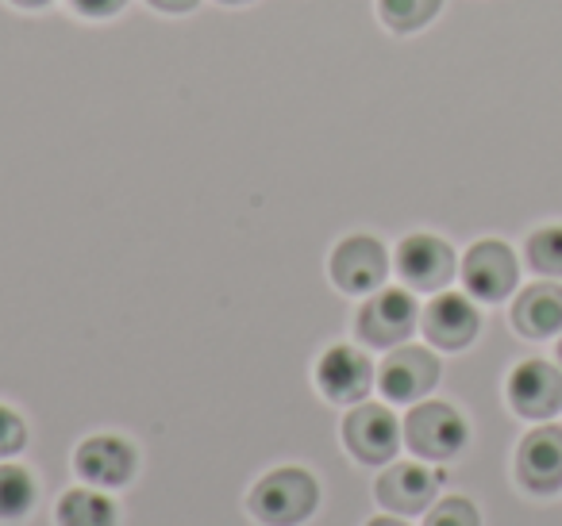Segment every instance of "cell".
I'll return each instance as SVG.
<instances>
[{
    "instance_id": "obj_7",
    "label": "cell",
    "mask_w": 562,
    "mask_h": 526,
    "mask_svg": "<svg viewBox=\"0 0 562 526\" xmlns=\"http://www.w3.org/2000/svg\"><path fill=\"white\" fill-rule=\"evenodd\" d=\"M331 281L351 296H370L390 273V254L374 235H347L328 258Z\"/></svg>"
},
{
    "instance_id": "obj_5",
    "label": "cell",
    "mask_w": 562,
    "mask_h": 526,
    "mask_svg": "<svg viewBox=\"0 0 562 526\" xmlns=\"http://www.w3.org/2000/svg\"><path fill=\"white\" fill-rule=\"evenodd\" d=\"M459 277L467 285V293L474 300L501 304L505 296L516 293V281H520V262H516L513 247L501 239H482L462 254Z\"/></svg>"
},
{
    "instance_id": "obj_16",
    "label": "cell",
    "mask_w": 562,
    "mask_h": 526,
    "mask_svg": "<svg viewBox=\"0 0 562 526\" xmlns=\"http://www.w3.org/2000/svg\"><path fill=\"white\" fill-rule=\"evenodd\" d=\"M58 526H116V503L93 484L74 488L58 500Z\"/></svg>"
},
{
    "instance_id": "obj_2",
    "label": "cell",
    "mask_w": 562,
    "mask_h": 526,
    "mask_svg": "<svg viewBox=\"0 0 562 526\" xmlns=\"http://www.w3.org/2000/svg\"><path fill=\"white\" fill-rule=\"evenodd\" d=\"M467 438V419L443 400H424L405 415V442L424 461H451L454 454H462Z\"/></svg>"
},
{
    "instance_id": "obj_11",
    "label": "cell",
    "mask_w": 562,
    "mask_h": 526,
    "mask_svg": "<svg viewBox=\"0 0 562 526\" xmlns=\"http://www.w3.org/2000/svg\"><path fill=\"white\" fill-rule=\"evenodd\" d=\"M316 388L331 403H362L374 388V365L362 350L355 346H331L316 362Z\"/></svg>"
},
{
    "instance_id": "obj_24",
    "label": "cell",
    "mask_w": 562,
    "mask_h": 526,
    "mask_svg": "<svg viewBox=\"0 0 562 526\" xmlns=\"http://www.w3.org/2000/svg\"><path fill=\"white\" fill-rule=\"evenodd\" d=\"M9 4H16V9H24V12H40V9H50L55 0H9Z\"/></svg>"
},
{
    "instance_id": "obj_27",
    "label": "cell",
    "mask_w": 562,
    "mask_h": 526,
    "mask_svg": "<svg viewBox=\"0 0 562 526\" xmlns=\"http://www.w3.org/2000/svg\"><path fill=\"white\" fill-rule=\"evenodd\" d=\"M559 362H562V339H559Z\"/></svg>"
},
{
    "instance_id": "obj_10",
    "label": "cell",
    "mask_w": 562,
    "mask_h": 526,
    "mask_svg": "<svg viewBox=\"0 0 562 526\" xmlns=\"http://www.w3.org/2000/svg\"><path fill=\"white\" fill-rule=\"evenodd\" d=\"M516 480L528 492L551 495L562 488V426L539 423L528 431L516 449Z\"/></svg>"
},
{
    "instance_id": "obj_26",
    "label": "cell",
    "mask_w": 562,
    "mask_h": 526,
    "mask_svg": "<svg viewBox=\"0 0 562 526\" xmlns=\"http://www.w3.org/2000/svg\"><path fill=\"white\" fill-rule=\"evenodd\" d=\"M220 4H232V9H239V4H255V0H220Z\"/></svg>"
},
{
    "instance_id": "obj_15",
    "label": "cell",
    "mask_w": 562,
    "mask_h": 526,
    "mask_svg": "<svg viewBox=\"0 0 562 526\" xmlns=\"http://www.w3.org/2000/svg\"><path fill=\"white\" fill-rule=\"evenodd\" d=\"M513 327L524 339H551L562 331V285L559 281H536L520 288L513 300Z\"/></svg>"
},
{
    "instance_id": "obj_25",
    "label": "cell",
    "mask_w": 562,
    "mask_h": 526,
    "mask_svg": "<svg viewBox=\"0 0 562 526\" xmlns=\"http://www.w3.org/2000/svg\"><path fill=\"white\" fill-rule=\"evenodd\" d=\"M367 526H405V523H401V518H370Z\"/></svg>"
},
{
    "instance_id": "obj_6",
    "label": "cell",
    "mask_w": 562,
    "mask_h": 526,
    "mask_svg": "<svg viewBox=\"0 0 562 526\" xmlns=\"http://www.w3.org/2000/svg\"><path fill=\"white\" fill-rule=\"evenodd\" d=\"M508 408L520 419L543 423V419L559 415L562 411V369L543 357H528L520 362L505 380Z\"/></svg>"
},
{
    "instance_id": "obj_18",
    "label": "cell",
    "mask_w": 562,
    "mask_h": 526,
    "mask_svg": "<svg viewBox=\"0 0 562 526\" xmlns=\"http://www.w3.org/2000/svg\"><path fill=\"white\" fill-rule=\"evenodd\" d=\"M524 262L539 273V277H562V224H543L524 239Z\"/></svg>"
},
{
    "instance_id": "obj_20",
    "label": "cell",
    "mask_w": 562,
    "mask_h": 526,
    "mask_svg": "<svg viewBox=\"0 0 562 526\" xmlns=\"http://www.w3.org/2000/svg\"><path fill=\"white\" fill-rule=\"evenodd\" d=\"M424 526H482L477 518V507L462 495H451V500H439L436 507L428 511Z\"/></svg>"
},
{
    "instance_id": "obj_19",
    "label": "cell",
    "mask_w": 562,
    "mask_h": 526,
    "mask_svg": "<svg viewBox=\"0 0 562 526\" xmlns=\"http://www.w3.org/2000/svg\"><path fill=\"white\" fill-rule=\"evenodd\" d=\"M35 503V480L20 465H0V518H24Z\"/></svg>"
},
{
    "instance_id": "obj_3",
    "label": "cell",
    "mask_w": 562,
    "mask_h": 526,
    "mask_svg": "<svg viewBox=\"0 0 562 526\" xmlns=\"http://www.w3.org/2000/svg\"><path fill=\"white\" fill-rule=\"evenodd\" d=\"M416 323H420V308L408 288H378L362 300L355 334L374 350H393L416 331Z\"/></svg>"
},
{
    "instance_id": "obj_13",
    "label": "cell",
    "mask_w": 562,
    "mask_h": 526,
    "mask_svg": "<svg viewBox=\"0 0 562 526\" xmlns=\"http://www.w3.org/2000/svg\"><path fill=\"white\" fill-rule=\"evenodd\" d=\"M74 469L93 488H120L135 472V449L132 442L116 438V434H93L74 454Z\"/></svg>"
},
{
    "instance_id": "obj_12",
    "label": "cell",
    "mask_w": 562,
    "mask_h": 526,
    "mask_svg": "<svg viewBox=\"0 0 562 526\" xmlns=\"http://www.w3.org/2000/svg\"><path fill=\"white\" fill-rule=\"evenodd\" d=\"M420 327L436 350H467L482 331V316H477L474 300L462 293H436L420 316Z\"/></svg>"
},
{
    "instance_id": "obj_8",
    "label": "cell",
    "mask_w": 562,
    "mask_h": 526,
    "mask_svg": "<svg viewBox=\"0 0 562 526\" xmlns=\"http://www.w3.org/2000/svg\"><path fill=\"white\" fill-rule=\"evenodd\" d=\"M401 426L385 403H359L351 415L344 419V442L362 465H382L393 461L401 449Z\"/></svg>"
},
{
    "instance_id": "obj_1",
    "label": "cell",
    "mask_w": 562,
    "mask_h": 526,
    "mask_svg": "<svg viewBox=\"0 0 562 526\" xmlns=\"http://www.w3.org/2000/svg\"><path fill=\"white\" fill-rule=\"evenodd\" d=\"M321 488L305 469H273L250 488V515L266 526H297L316 511Z\"/></svg>"
},
{
    "instance_id": "obj_22",
    "label": "cell",
    "mask_w": 562,
    "mask_h": 526,
    "mask_svg": "<svg viewBox=\"0 0 562 526\" xmlns=\"http://www.w3.org/2000/svg\"><path fill=\"white\" fill-rule=\"evenodd\" d=\"M70 9L86 20H112L127 9V0H70Z\"/></svg>"
},
{
    "instance_id": "obj_9",
    "label": "cell",
    "mask_w": 562,
    "mask_h": 526,
    "mask_svg": "<svg viewBox=\"0 0 562 526\" xmlns=\"http://www.w3.org/2000/svg\"><path fill=\"white\" fill-rule=\"evenodd\" d=\"M439 385V357L428 346H397L378 369V388L393 403H420Z\"/></svg>"
},
{
    "instance_id": "obj_14",
    "label": "cell",
    "mask_w": 562,
    "mask_h": 526,
    "mask_svg": "<svg viewBox=\"0 0 562 526\" xmlns=\"http://www.w3.org/2000/svg\"><path fill=\"white\" fill-rule=\"evenodd\" d=\"M436 492H439V477L428 465H416V461H397L378 477V503L397 511V515H420V511H428Z\"/></svg>"
},
{
    "instance_id": "obj_23",
    "label": "cell",
    "mask_w": 562,
    "mask_h": 526,
    "mask_svg": "<svg viewBox=\"0 0 562 526\" xmlns=\"http://www.w3.org/2000/svg\"><path fill=\"white\" fill-rule=\"evenodd\" d=\"M150 9L166 12V16H186V12H193L201 0H147Z\"/></svg>"
},
{
    "instance_id": "obj_17",
    "label": "cell",
    "mask_w": 562,
    "mask_h": 526,
    "mask_svg": "<svg viewBox=\"0 0 562 526\" xmlns=\"http://www.w3.org/2000/svg\"><path fill=\"white\" fill-rule=\"evenodd\" d=\"M447 0H378V20L393 35H416L443 12Z\"/></svg>"
},
{
    "instance_id": "obj_21",
    "label": "cell",
    "mask_w": 562,
    "mask_h": 526,
    "mask_svg": "<svg viewBox=\"0 0 562 526\" xmlns=\"http://www.w3.org/2000/svg\"><path fill=\"white\" fill-rule=\"evenodd\" d=\"M27 442V426L9 403H0V457H12L16 449H24Z\"/></svg>"
},
{
    "instance_id": "obj_4",
    "label": "cell",
    "mask_w": 562,
    "mask_h": 526,
    "mask_svg": "<svg viewBox=\"0 0 562 526\" xmlns=\"http://www.w3.org/2000/svg\"><path fill=\"white\" fill-rule=\"evenodd\" d=\"M393 265L413 293H443L459 273V258H454L451 242L428 231L405 235L397 254H393Z\"/></svg>"
}]
</instances>
